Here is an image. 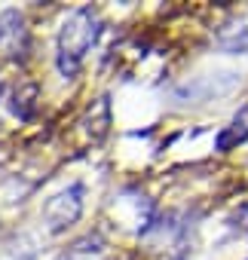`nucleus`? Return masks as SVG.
Masks as SVG:
<instances>
[{
  "mask_svg": "<svg viewBox=\"0 0 248 260\" xmlns=\"http://www.w3.org/2000/svg\"><path fill=\"white\" fill-rule=\"evenodd\" d=\"M0 95H4V77H0Z\"/></svg>",
  "mask_w": 248,
  "mask_h": 260,
  "instance_id": "423d86ee",
  "label": "nucleus"
},
{
  "mask_svg": "<svg viewBox=\"0 0 248 260\" xmlns=\"http://www.w3.org/2000/svg\"><path fill=\"white\" fill-rule=\"evenodd\" d=\"M34 98H37V89H34V86H25V89H19V92H16V104L22 101V107L16 110V116L28 119V116L34 113ZM16 104H13V107H16Z\"/></svg>",
  "mask_w": 248,
  "mask_h": 260,
  "instance_id": "39448f33",
  "label": "nucleus"
},
{
  "mask_svg": "<svg viewBox=\"0 0 248 260\" xmlns=\"http://www.w3.org/2000/svg\"><path fill=\"white\" fill-rule=\"evenodd\" d=\"M248 138V122H245V116H236L224 132L218 135V150H230L233 144H239V141H245Z\"/></svg>",
  "mask_w": 248,
  "mask_h": 260,
  "instance_id": "20e7f679",
  "label": "nucleus"
},
{
  "mask_svg": "<svg viewBox=\"0 0 248 260\" xmlns=\"http://www.w3.org/2000/svg\"><path fill=\"white\" fill-rule=\"evenodd\" d=\"M0 49L7 55H19V49H25V19L16 10L0 13Z\"/></svg>",
  "mask_w": 248,
  "mask_h": 260,
  "instance_id": "7ed1b4c3",
  "label": "nucleus"
},
{
  "mask_svg": "<svg viewBox=\"0 0 248 260\" xmlns=\"http://www.w3.org/2000/svg\"><path fill=\"white\" fill-rule=\"evenodd\" d=\"M101 34V22L92 10H74L61 31H58V71L65 77H77L83 55L92 49V43Z\"/></svg>",
  "mask_w": 248,
  "mask_h": 260,
  "instance_id": "f257e3e1",
  "label": "nucleus"
},
{
  "mask_svg": "<svg viewBox=\"0 0 248 260\" xmlns=\"http://www.w3.org/2000/svg\"><path fill=\"white\" fill-rule=\"evenodd\" d=\"M83 214V184H71L61 193H55L46 208H43V220L49 226V233H61L71 223H77Z\"/></svg>",
  "mask_w": 248,
  "mask_h": 260,
  "instance_id": "f03ea898",
  "label": "nucleus"
}]
</instances>
